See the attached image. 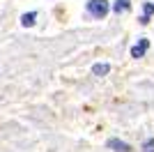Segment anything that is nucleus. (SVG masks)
<instances>
[{"instance_id": "nucleus-1", "label": "nucleus", "mask_w": 154, "mask_h": 152, "mask_svg": "<svg viewBox=\"0 0 154 152\" xmlns=\"http://www.w3.org/2000/svg\"><path fill=\"white\" fill-rule=\"evenodd\" d=\"M88 14H92L94 19H103L108 14V2L106 0H90L88 2Z\"/></svg>"}, {"instance_id": "nucleus-2", "label": "nucleus", "mask_w": 154, "mask_h": 152, "mask_svg": "<svg viewBox=\"0 0 154 152\" xmlns=\"http://www.w3.org/2000/svg\"><path fill=\"white\" fill-rule=\"evenodd\" d=\"M147 49H149V39H138V44H134L131 46V58H136V60H138V58H143L145 55V53H147Z\"/></svg>"}, {"instance_id": "nucleus-3", "label": "nucleus", "mask_w": 154, "mask_h": 152, "mask_svg": "<svg viewBox=\"0 0 154 152\" xmlns=\"http://www.w3.org/2000/svg\"><path fill=\"white\" fill-rule=\"evenodd\" d=\"M106 145H108L113 152H131V145L124 143V141H120V138H108V141H106Z\"/></svg>"}, {"instance_id": "nucleus-4", "label": "nucleus", "mask_w": 154, "mask_h": 152, "mask_svg": "<svg viewBox=\"0 0 154 152\" xmlns=\"http://www.w3.org/2000/svg\"><path fill=\"white\" fill-rule=\"evenodd\" d=\"M110 71V65L108 62H97V65H92V74L94 76H106Z\"/></svg>"}, {"instance_id": "nucleus-5", "label": "nucleus", "mask_w": 154, "mask_h": 152, "mask_svg": "<svg viewBox=\"0 0 154 152\" xmlns=\"http://www.w3.org/2000/svg\"><path fill=\"white\" fill-rule=\"evenodd\" d=\"M129 7H131V5H129V0H115V5H113V12H115V14H122V12H127Z\"/></svg>"}, {"instance_id": "nucleus-6", "label": "nucleus", "mask_w": 154, "mask_h": 152, "mask_svg": "<svg viewBox=\"0 0 154 152\" xmlns=\"http://www.w3.org/2000/svg\"><path fill=\"white\" fill-rule=\"evenodd\" d=\"M35 19H37V12H30V14H23V16H21V23L26 25V28H30V25H35Z\"/></svg>"}, {"instance_id": "nucleus-7", "label": "nucleus", "mask_w": 154, "mask_h": 152, "mask_svg": "<svg viewBox=\"0 0 154 152\" xmlns=\"http://www.w3.org/2000/svg\"><path fill=\"white\" fill-rule=\"evenodd\" d=\"M149 14H154V2H145V5H143V16L149 19Z\"/></svg>"}, {"instance_id": "nucleus-8", "label": "nucleus", "mask_w": 154, "mask_h": 152, "mask_svg": "<svg viewBox=\"0 0 154 152\" xmlns=\"http://www.w3.org/2000/svg\"><path fill=\"white\" fill-rule=\"evenodd\" d=\"M143 152H154V138H147L143 143Z\"/></svg>"}]
</instances>
